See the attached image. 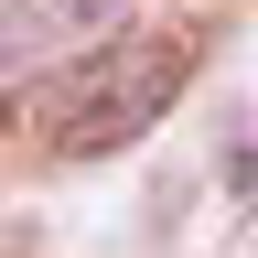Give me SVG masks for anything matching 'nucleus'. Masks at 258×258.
I'll list each match as a JSON object with an SVG mask.
<instances>
[{"label": "nucleus", "instance_id": "f257e3e1", "mask_svg": "<svg viewBox=\"0 0 258 258\" xmlns=\"http://www.w3.org/2000/svg\"><path fill=\"white\" fill-rule=\"evenodd\" d=\"M194 86V32H140V43H97L86 64H64L54 86H32V129L64 161L129 151L140 129H161V108Z\"/></svg>", "mask_w": 258, "mask_h": 258}, {"label": "nucleus", "instance_id": "f03ea898", "mask_svg": "<svg viewBox=\"0 0 258 258\" xmlns=\"http://www.w3.org/2000/svg\"><path fill=\"white\" fill-rule=\"evenodd\" d=\"M118 22H129V0H0V97L54 86L64 64L118 43Z\"/></svg>", "mask_w": 258, "mask_h": 258}]
</instances>
